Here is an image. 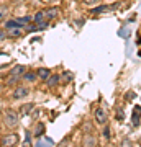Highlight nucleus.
<instances>
[{
  "mask_svg": "<svg viewBox=\"0 0 141 147\" xmlns=\"http://www.w3.org/2000/svg\"><path fill=\"white\" fill-rule=\"evenodd\" d=\"M3 124H5L8 129H15L18 124H20V116H18V113H15V111H5V115H3Z\"/></svg>",
  "mask_w": 141,
  "mask_h": 147,
  "instance_id": "nucleus-1",
  "label": "nucleus"
},
{
  "mask_svg": "<svg viewBox=\"0 0 141 147\" xmlns=\"http://www.w3.org/2000/svg\"><path fill=\"white\" fill-rule=\"evenodd\" d=\"M94 118H95V123L97 124H107V121H108V115H107V111L104 108H97L94 113Z\"/></svg>",
  "mask_w": 141,
  "mask_h": 147,
  "instance_id": "nucleus-2",
  "label": "nucleus"
},
{
  "mask_svg": "<svg viewBox=\"0 0 141 147\" xmlns=\"http://www.w3.org/2000/svg\"><path fill=\"white\" fill-rule=\"evenodd\" d=\"M28 95H30V88H28V87H16V88L13 90V98H15V100H23Z\"/></svg>",
  "mask_w": 141,
  "mask_h": 147,
  "instance_id": "nucleus-3",
  "label": "nucleus"
},
{
  "mask_svg": "<svg viewBox=\"0 0 141 147\" xmlns=\"http://www.w3.org/2000/svg\"><path fill=\"white\" fill-rule=\"evenodd\" d=\"M44 16H46L48 21L56 20L59 16V8L58 7H49V8H46V10H44Z\"/></svg>",
  "mask_w": 141,
  "mask_h": 147,
  "instance_id": "nucleus-4",
  "label": "nucleus"
},
{
  "mask_svg": "<svg viewBox=\"0 0 141 147\" xmlns=\"http://www.w3.org/2000/svg\"><path fill=\"white\" fill-rule=\"evenodd\" d=\"M16 142H18V134L12 132V134H8L2 139V146H15Z\"/></svg>",
  "mask_w": 141,
  "mask_h": 147,
  "instance_id": "nucleus-5",
  "label": "nucleus"
},
{
  "mask_svg": "<svg viewBox=\"0 0 141 147\" xmlns=\"http://www.w3.org/2000/svg\"><path fill=\"white\" fill-rule=\"evenodd\" d=\"M61 82V75H58V74H51L49 77L46 79V85L49 87V88H54V87H58V84Z\"/></svg>",
  "mask_w": 141,
  "mask_h": 147,
  "instance_id": "nucleus-6",
  "label": "nucleus"
},
{
  "mask_svg": "<svg viewBox=\"0 0 141 147\" xmlns=\"http://www.w3.org/2000/svg\"><path fill=\"white\" fill-rule=\"evenodd\" d=\"M7 36L10 38H21L23 36V26H16L12 30H7Z\"/></svg>",
  "mask_w": 141,
  "mask_h": 147,
  "instance_id": "nucleus-7",
  "label": "nucleus"
},
{
  "mask_svg": "<svg viewBox=\"0 0 141 147\" xmlns=\"http://www.w3.org/2000/svg\"><path fill=\"white\" fill-rule=\"evenodd\" d=\"M36 75H38V79L40 80H44V82H46V79L51 75V70H49L48 67H40L36 70Z\"/></svg>",
  "mask_w": 141,
  "mask_h": 147,
  "instance_id": "nucleus-8",
  "label": "nucleus"
},
{
  "mask_svg": "<svg viewBox=\"0 0 141 147\" xmlns=\"http://www.w3.org/2000/svg\"><path fill=\"white\" fill-rule=\"evenodd\" d=\"M21 80H25V82H36L38 80V75L36 72H28V70H25V74L21 75Z\"/></svg>",
  "mask_w": 141,
  "mask_h": 147,
  "instance_id": "nucleus-9",
  "label": "nucleus"
},
{
  "mask_svg": "<svg viewBox=\"0 0 141 147\" xmlns=\"http://www.w3.org/2000/svg\"><path fill=\"white\" fill-rule=\"evenodd\" d=\"M140 116H141V106H136L135 111H133V118H131V123L133 126H140Z\"/></svg>",
  "mask_w": 141,
  "mask_h": 147,
  "instance_id": "nucleus-10",
  "label": "nucleus"
},
{
  "mask_svg": "<svg viewBox=\"0 0 141 147\" xmlns=\"http://www.w3.org/2000/svg\"><path fill=\"white\" fill-rule=\"evenodd\" d=\"M25 70H26V67L25 65H16V67H13L10 70V75H23V74H25Z\"/></svg>",
  "mask_w": 141,
  "mask_h": 147,
  "instance_id": "nucleus-11",
  "label": "nucleus"
},
{
  "mask_svg": "<svg viewBox=\"0 0 141 147\" xmlns=\"http://www.w3.org/2000/svg\"><path fill=\"white\" fill-rule=\"evenodd\" d=\"M110 8H115V7H107V5H100V7H95V8H92V13H94V15H99V13H104V11L110 10Z\"/></svg>",
  "mask_w": 141,
  "mask_h": 147,
  "instance_id": "nucleus-12",
  "label": "nucleus"
},
{
  "mask_svg": "<svg viewBox=\"0 0 141 147\" xmlns=\"http://www.w3.org/2000/svg\"><path fill=\"white\" fill-rule=\"evenodd\" d=\"M74 79V75L71 72H67V70H66V72H63L61 74V80H63L64 84H69V82H71V80Z\"/></svg>",
  "mask_w": 141,
  "mask_h": 147,
  "instance_id": "nucleus-13",
  "label": "nucleus"
},
{
  "mask_svg": "<svg viewBox=\"0 0 141 147\" xmlns=\"http://www.w3.org/2000/svg\"><path fill=\"white\" fill-rule=\"evenodd\" d=\"M16 21H18L20 26H25V25H28V23H31V16L25 15V16H21V18H16Z\"/></svg>",
  "mask_w": 141,
  "mask_h": 147,
  "instance_id": "nucleus-14",
  "label": "nucleus"
},
{
  "mask_svg": "<svg viewBox=\"0 0 141 147\" xmlns=\"http://www.w3.org/2000/svg\"><path fill=\"white\" fill-rule=\"evenodd\" d=\"M43 20H46L44 11H43V10L36 11V13H35V18H33V21H35V23H40V21H43Z\"/></svg>",
  "mask_w": 141,
  "mask_h": 147,
  "instance_id": "nucleus-15",
  "label": "nucleus"
},
{
  "mask_svg": "<svg viewBox=\"0 0 141 147\" xmlns=\"http://www.w3.org/2000/svg\"><path fill=\"white\" fill-rule=\"evenodd\" d=\"M84 146H97V139L92 136L84 137Z\"/></svg>",
  "mask_w": 141,
  "mask_h": 147,
  "instance_id": "nucleus-16",
  "label": "nucleus"
},
{
  "mask_svg": "<svg viewBox=\"0 0 141 147\" xmlns=\"http://www.w3.org/2000/svg\"><path fill=\"white\" fill-rule=\"evenodd\" d=\"M102 136L105 139H112V127L108 124H104V132H102Z\"/></svg>",
  "mask_w": 141,
  "mask_h": 147,
  "instance_id": "nucleus-17",
  "label": "nucleus"
},
{
  "mask_svg": "<svg viewBox=\"0 0 141 147\" xmlns=\"http://www.w3.org/2000/svg\"><path fill=\"white\" fill-rule=\"evenodd\" d=\"M43 132H44V124L43 123H38L36 129H35V137H41Z\"/></svg>",
  "mask_w": 141,
  "mask_h": 147,
  "instance_id": "nucleus-18",
  "label": "nucleus"
},
{
  "mask_svg": "<svg viewBox=\"0 0 141 147\" xmlns=\"http://www.w3.org/2000/svg\"><path fill=\"white\" fill-rule=\"evenodd\" d=\"M33 110H35V105H33V103L23 105V108H21V115H28V113H31Z\"/></svg>",
  "mask_w": 141,
  "mask_h": 147,
  "instance_id": "nucleus-19",
  "label": "nucleus"
},
{
  "mask_svg": "<svg viewBox=\"0 0 141 147\" xmlns=\"http://www.w3.org/2000/svg\"><path fill=\"white\" fill-rule=\"evenodd\" d=\"M7 15H8V7L7 5H0V21L5 20Z\"/></svg>",
  "mask_w": 141,
  "mask_h": 147,
  "instance_id": "nucleus-20",
  "label": "nucleus"
},
{
  "mask_svg": "<svg viewBox=\"0 0 141 147\" xmlns=\"http://www.w3.org/2000/svg\"><path fill=\"white\" fill-rule=\"evenodd\" d=\"M16 26H20L16 20H8V21H5V30H12V28H16Z\"/></svg>",
  "mask_w": 141,
  "mask_h": 147,
  "instance_id": "nucleus-21",
  "label": "nucleus"
},
{
  "mask_svg": "<svg viewBox=\"0 0 141 147\" xmlns=\"http://www.w3.org/2000/svg\"><path fill=\"white\" fill-rule=\"evenodd\" d=\"M36 26H38V31H43V30H46V28L49 26V21L43 20V21H40V23H36Z\"/></svg>",
  "mask_w": 141,
  "mask_h": 147,
  "instance_id": "nucleus-22",
  "label": "nucleus"
},
{
  "mask_svg": "<svg viewBox=\"0 0 141 147\" xmlns=\"http://www.w3.org/2000/svg\"><path fill=\"white\" fill-rule=\"evenodd\" d=\"M20 79H21L20 75H10L8 80H7V84H8V85H15V84H18V80H20Z\"/></svg>",
  "mask_w": 141,
  "mask_h": 147,
  "instance_id": "nucleus-23",
  "label": "nucleus"
},
{
  "mask_svg": "<svg viewBox=\"0 0 141 147\" xmlns=\"http://www.w3.org/2000/svg\"><path fill=\"white\" fill-rule=\"evenodd\" d=\"M84 3H85V5H89V7H92V5H99L100 2H102V0H82Z\"/></svg>",
  "mask_w": 141,
  "mask_h": 147,
  "instance_id": "nucleus-24",
  "label": "nucleus"
},
{
  "mask_svg": "<svg viewBox=\"0 0 141 147\" xmlns=\"http://www.w3.org/2000/svg\"><path fill=\"white\" fill-rule=\"evenodd\" d=\"M116 119H118V121H123V119H125V113H123L121 110L116 111Z\"/></svg>",
  "mask_w": 141,
  "mask_h": 147,
  "instance_id": "nucleus-25",
  "label": "nucleus"
},
{
  "mask_svg": "<svg viewBox=\"0 0 141 147\" xmlns=\"http://www.w3.org/2000/svg\"><path fill=\"white\" fill-rule=\"evenodd\" d=\"M5 38H7V30H2L0 28V41H3Z\"/></svg>",
  "mask_w": 141,
  "mask_h": 147,
  "instance_id": "nucleus-26",
  "label": "nucleus"
},
{
  "mask_svg": "<svg viewBox=\"0 0 141 147\" xmlns=\"http://www.w3.org/2000/svg\"><path fill=\"white\" fill-rule=\"evenodd\" d=\"M126 98H128V100H131V98H133V92H128V95H126Z\"/></svg>",
  "mask_w": 141,
  "mask_h": 147,
  "instance_id": "nucleus-27",
  "label": "nucleus"
},
{
  "mask_svg": "<svg viewBox=\"0 0 141 147\" xmlns=\"http://www.w3.org/2000/svg\"><path fill=\"white\" fill-rule=\"evenodd\" d=\"M2 54H3V53H2V51H0V56H2Z\"/></svg>",
  "mask_w": 141,
  "mask_h": 147,
  "instance_id": "nucleus-28",
  "label": "nucleus"
},
{
  "mask_svg": "<svg viewBox=\"0 0 141 147\" xmlns=\"http://www.w3.org/2000/svg\"><path fill=\"white\" fill-rule=\"evenodd\" d=\"M46 2H52V0H46Z\"/></svg>",
  "mask_w": 141,
  "mask_h": 147,
  "instance_id": "nucleus-29",
  "label": "nucleus"
},
{
  "mask_svg": "<svg viewBox=\"0 0 141 147\" xmlns=\"http://www.w3.org/2000/svg\"><path fill=\"white\" fill-rule=\"evenodd\" d=\"M0 90H2V87H0Z\"/></svg>",
  "mask_w": 141,
  "mask_h": 147,
  "instance_id": "nucleus-30",
  "label": "nucleus"
}]
</instances>
